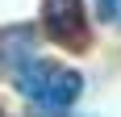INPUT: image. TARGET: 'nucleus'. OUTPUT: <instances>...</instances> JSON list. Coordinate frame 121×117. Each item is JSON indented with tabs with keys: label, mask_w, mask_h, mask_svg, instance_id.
<instances>
[{
	"label": "nucleus",
	"mask_w": 121,
	"mask_h": 117,
	"mask_svg": "<svg viewBox=\"0 0 121 117\" xmlns=\"http://www.w3.org/2000/svg\"><path fill=\"white\" fill-rule=\"evenodd\" d=\"M17 92L34 105V113L42 117H59L84 96V75L46 58H25L17 63Z\"/></svg>",
	"instance_id": "nucleus-1"
},
{
	"label": "nucleus",
	"mask_w": 121,
	"mask_h": 117,
	"mask_svg": "<svg viewBox=\"0 0 121 117\" xmlns=\"http://www.w3.org/2000/svg\"><path fill=\"white\" fill-rule=\"evenodd\" d=\"M42 29L63 50H88L92 46V21L84 0H42Z\"/></svg>",
	"instance_id": "nucleus-2"
},
{
	"label": "nucleus",
	"mask_w": 121,
	"mask_h": 117,
	"mask_svg": "<svg viewBox=\"0 0 121 117\" xmlns=\"http://www.w3.org/2000/svg\"><path fill=\"white\" fill-rule=\"evenodd\" d=\"M117 13H121V0H100V17L104 21H113Z\"/></svg>",
	"instance_id": "nucleus-3"
},
{
	"label": "nucleus",
	"mask_w": 121,
	"mask_h": 117,
	"mask_svg": "<svg viewBox=\"0 0 121 117\" xmlns=\"http://www.w3.org/2000/svg\"><path fill=\"white\" fill-rule=\"evenodd\" d=\"M0 117H9V113H4V109H0Z\"/></svg>",
	"instance_id": "nucleus-4"
}]
</instances>
